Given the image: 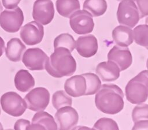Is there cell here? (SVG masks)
Masks as SVG:
<instances>
[{"label": "cell", "instance_id": "6da1fadb", "mask_svg": "<svg viewBox=\"0 0 148 130\" xmlns=\"http://www.w3.org/2000/svg\"><path fill=\"white\" fill-rule=\"evenodd\" d=\"M95 94V104L99 111L105 114H116L123 110L124 93L118 86L104 84Z\"/></svg>", "mask_w": 148, "mask_h": 130}, {"label": "cell", "instance_id": "7a4b0ae2", "mask_svg": "<svg viewBox=\"0 0 148 130\" xmlns=\"http://www.w3.org/2000/svg\"><path fill=\"white\" fill-rule=\"evenodd\" d=\"M45 69L51 76L61 78L72 75L76 69V62L66 48L60 47L54 49V52L48 58Z\"/></svg>", "mask_w": 148, "mask_h": 130}, {"label": "cell", "instance_id": "3957f363", "mask_svg": "<svg viewBox=\"0 0 148 130\" xmlns=\"http://www.w3.org/2000/svg\"><path fill=\"white\" fill-rule=\"evenodd\" d=\"M148 71L145 70L131 79L125 87V96L132 104H140L148 97Z\"/></svg>", "mask_w": 148, "mask_h": 130}, {"label": "cell", "instance_id": "277c9868", "mask_svg": "<svg viewBox=\"0 0 148 130\" xmlns=\"http://www.w3.org/2000/svg\"><path fill=\"white\" fill-rule=\"evenodd\" d=\"M117 18L120 25L134 28L140 20L139 12L132 0H122L119 4Z\"/></svg>", "mask_w": 148, "mask_h": 130}, {"label": "cell", "instance_id": "5b68a950", "mask_svg": "<svg viewBox=\"0 0 148 130\" xmlns=\"http://www.w3.org/2000/svg\"><path fill=\"white\" fill-rule=\"evenodd\" d=\"M0 103L2 110L13 117L23 115L27 109L25 100L17 93L13 91L3 94L1 97Z\"/></svg>", "mask_w": 148, "mask_h": 130}, {"label": "cell", "instance_id": "8992f818", "mask_svg": "<svg viewBox=\"0 0 148 130\" xmlns=\"http://www.w3.org/2000/svg\"><path fill=\"white\" fill-rule=\"evenodd\" d=\"M69 24L77 34L84 35L91 32L94 27L92 16L85 10H78L69 17Z\"/></svg>", "mask_w": 148, "mask_h": 130}, {"label": "cell", "instance_id": "52a82bcc", "mask_svg": "<svg viewBox=\"0 0 148 130\" xmlns=\"http://www.w3.org/2000/svg\"><path fill=\"white\" fill-rule=\"evenodd\" d=\"M23 22V12L19 7L13 9L5 10L0 14V26L8 32H17Z\"/></svg>", "mask_w": 148, "mask_h": 130}, {"label": "cell", "instance_id": "ba28073f", "mask_svg": "<svg viewBox=\"0 0 148 130\" xmlns=\"http://www.w3.org/2000/svg\"><path fill=\"white\" fill-rule=\"evenodd\" d=\"M27 108L34 111L44 110L50 102V93L44 87H36L30 91L24 98Z\"/></svg>", "mask_w": 148, "mask_h": 130}, {"label": "cell", "instance_id": "9c48e42d", "mask_svg": "<svg viewBox=\"0 0 148 130\" xmlns=\"http://www.w3.org/2000/svg\"><path fill=\"white\" fill-rule=\"evenodd\" d=\"M54 16V8L51 0H36L33 5V18L42 25L51 23Z\"/></svg>", "mask_w": 148, "mask_h": 130}, {"label": "cell", "instance_id": "30bf717a", "mask_svg": "<svg viewBox=\"0 0 148 130\" xmlns=\"http://www.w3.org/2000/svg\"><path fill=\"white\" fill-rule=\"evenodd\" d=\"M48 58L47 55L42 49L30 48L24 51L22 62L25 67L31 70H42L45 69Z\"/></svg>", "mask_w": 148, "mask_h": 130}, {"label": "cell", "instance_id": "8fae6325", "mask_svg": "<svg viewBox=\"0 0 148 130\" xmlns=\"http://www.w3.org/2000/svg\"><path fill=\"white\" fill-rule=\"evenodd\" d=\"M54 117L58 129H72L79 121V114L71 106H64L58 109Z\"/></svg>", "mask_w": 148, "mask_h": 130}, {"label": "cell", "instance_id": "7c38bea8", "mask_svg": "<svg viewBox=\"0 0 148 130\" xmlns=\"http://www.w3.org/2000/svg\"><path fill=\"white\" fill-rule=\"evenodd\" d=\"M20 35L22 40L26 44L35 45L42 42L44 36V28L38 22L31 21L21 28Z\"/></svg>", "mask_w": 148, "mask_h": 130}, {"label": "cell", "instance_id": "4fadbf2b", "mask_svg": "<svg viewBox=\"0 0 148 130\" xmlns=\"http://www.w3.org/2000/svg\"><path fill=\"white\" fill-rule=\"evenodd\" d=\"M108 60L114 62L120 71L128 68L132 64V57L127 47L114 46L108 54Z\"/></svg>", "mask_w": 148, "mask_h": 130}, {"label": "cell", "instance_id": "5bb4252c", "mask_svg": "<svg viewBox=\"0 0 148 130\" xmlns=\"http://www.w3.org/2000/svg\"><path fill=\"white\" fill-rule=\"evenodd\" d=\"M76 49L80 55L85 58L94 56L98 51V44L96 37L87 35L79 37L76 41Z\"/></svg>", "mask_w": 148, "mask_h": 130}, {"label": "cell", "instance_id": "9a60e30c", "mask_svg": "<svg viewBox=\"0 0 148 130\" xmlns=\"http://www.w3.org/2000/svg\"><path fill=\"white\" fill-rule=\"evenodd\" d=\"M65 92L72 97L84 95L86 90V81L82 75H75L68 79L64 83Z\"/></svg>", "mask_w": 148, "mask_h": 130}, {"label": "cell", "instance_id": "2e32d148", "mask_svg": "<svg viewBox=\"0 0 148 130\" xmlns=\"http://www.w3.org/2000/svg\"><path fill=\"white\" fill-rule=\"evenodd\" d=\"M120 69L113 61H108L98 64L95 69L98 76L103 81H113L120 77Z\"/></svg>", "mask_w": 148, "mask_h": 130}, {"label": "cell", "instance_id": "e0dca14e", "mask_svg": "<svg viewBox=\"0 0 148 130\" xmlns=\"http://www.w3.org/2000/svg\"><path fill=\"white\" fill-rule=\"evenodd\" d=\"M112 38L115 43L119 46L128 47L134 42V34L131 28L120 25L112 31Z\"/></svg>", "mask_w": 148, "mask_h": 130}, {"label": "cell", "instance_id": "ac0fdd59", "mask_svg": "<svg viewBox=\"0 0 148 130\" xmlns=\"http://www.w3.org/2000/svg\"><path fill=\"white\" fill-rule=\"evenodd\" d=\"M26 46L18 38L11 39L7 43L5 54L7 58L11 61L18 62L25 51Z\"/></svg>", "mask_w": 148, "mask_h": 130}, {"label": "cell", "instance_id": "d6986e66", "mask_svg": "<svg viewBox=\"0 0 148 130\" xmlns=\"http://www.w3.org/2000/svg\"><path fill=\"white\" fill-rule=\"evenodd\" d=\"M14 85L19 91L26 92L34 87L35 80L28 70L20 69L15 75Z\"/></svg>", "mask_w": 148, "mask_h": 130}, {"label": "cell", "instance_id": "ffe728a7", "mask_svg": "<svg viewBox=\"0 0 148 130\" xmlns=\"http://www.w3.org/2000/svg\"><path fill=\"white\" fill-rule=\"evenodd\" d=\"M56 5L58 13L67 18H69L72 13L80 9L79 0H57Z\"/></svg>", "mask_w": 148, "mask_h": 130}, {"label": "cell", "instance_id": "44dd1931", "mask_svg": "<svg viewBox=\"0 0 148 130\" xmlns=\"http://www.w3.org/2000/svg\"><path fill=\"white\" fill-rule=\"evenodd\" d=\"M108 8L105 0H85L83 9L87 11L92 17H99L103 15Z\"/></svg>", "mask_w": 148, "mask_h": 130}, {"label": "cell", "instance_id": "7402d4cb", "mask_svg": "<svg viewBox=\"0 0 148 130\" xmlns=\"http://www.w3.org/2000/svg\"><path fill=\"white\" fill-rule=\"evenodd\" d=\"M32 124L42 126L45 129H57V125L53 117L43 110L37 112L32 118Z\"/></svg>", "mask_w": 148, "mask_h": 130}, {"label": "cell", "instance_id": "603a6c76", "mask_svg": "<svg viewBox=\"0 0 148 130\" xmlns=\"http://www.w3.org/2000/svg\"><path fill=\"white\" fill-rule=\"evenodd\" d=\"M86 81V90L84 95L95 94L100 89L102 84L101 81L97 75L93 73H86L82 74Z\"/></svg>", "mask_w": 148, "mask_h": 130}, {"label": "cell", "instance_id": "cb8c5ba5", "mask_svg": "<svg viewBox=\"0 0 148 130\" xmlns=\"http://www.w3.org/2000/svg\"><path fill=\"white\" fill-rule=\"evenodd\" d=\"M62 47L72 52L76 47V41L73 37L68 33H64L57 36L54 40V48Z\"/></svg>", "mask_w": 148, "mask_h": 130}, {"label": "cell", "instance_id": "d4e9b609", "mask_svg": "<svg viewBox=\"0 0 148 130\" xmlns=\"http://www.w3.org/2000/svg\"><path fill=\"white\" fill-rule=\"evenodd\" d=\"M133 31L135 42L146 49L148 48V25L141 24L136 27Z\"/></svg>", "mask_w": 148, "mask_h": 130}, {"label": "cell", "instance_id": "484cf974", "mask_svg": "<svg viewBox=\"0 0 148 130\" xmlns=\"http://www.w3.org/2000/svg\"><path fill=\"white\" fill-rule=\"evenodd\" d=\"M72 98L64 91L59 90L55 92L52 96V104L54 109L58 110L66 106H71Z\"/></svg>", "mask_w": 148, "mask_h": 130}, {"label": "cell", "instance_id": "4316f807", "mask_svg": "<svg viewBox=\"0 0 148 130\" xmlns=\"http://www.w3.org/2000/svg\"><path fill=\"white\" fill-rule=\"evenodd\" d=\"M138 105L134 108L132 112V118L134 122L148 120V105L143 103Z\"/></svg>", "mask_w": 148, "mask_h": 130}, {"label": "cell", "instance_id": "83f0119b", "mask_svg": "<svg viewBox=\"0 0 148 130\" xmlns=\"http://www.w3.org/2000/svg\"><path fill=\"white\" fill-rule=\"evenodd\" d=\"M94 129H119L117 122L112 118L103 117L97 120L92 128Z\"/></svg>", "mask_w": 148, "mask_h": 130}, {"label": "cell", "instance_id": "f1b7e54d", "mask_svg": "<svg viewBox=\"0 0 148 130\" xmlns=\"http://www.w3.org/2000/svg\"><path fill=\"white\" fill-rule=\"evenodd\" d=\"M139 12L140 18L148 15V0H132Z\"/></svg>", "mask_w": 148, "mask_h": 130}, {"label": "cell", "instance_id": "f546056e", "mask_svg": "<svg viewBox=\"0 0 148 130\" xmlns=\"http://www.w3.org/2000/svg\"><path fill=\"white\" fill-rule=\"evenodd\" d=\"M30 125V122L25 119L18 120L14 124V129H27L28 127Z\"/></svg>", "mask_w": 148, "mask_h": 130}, {"label": "cell", "instance_id": "4dcf8cb0", "mask_svg": "<svg viewBox=\"0 0 148 130\" xmlns=\"http://www.w3.org/2000/svg\"><path fill=\"white\" fill-rule=\"evenodd\" d=\"M21 0H2V5L8 9H13L17 7Z\"/></svg>", "mask_w": 148, "mask_h": 130}, {"label": "cell", "instance_id": "1f68e13d", "mask_svg": "<svg viewBox=\"0 0 148 130\" xmlns=\"http://www.w3.org/2000/svg\"><path fill=\"white\" fill-rule=\"evenodd\" d=\"M135 124L132 127V129H148V120H144L134 122Z\"/></svg>", "mask_w": 148, "mask_h": 130}, {"label": "cell", "instance_id": "d6a6232c", "mask_svg": "<svg viewBox=\"0 0 148 130\" xmlns=\"http://www.w3.org/2000/svg\"><path fill=\"white\" fill-rule=\"evenodd\" d=\"M5 42L3 40V39L0 36V57L2 56L3 52L5 51Z\"/></svg>", "mask_w": 148, "mask_h": 130}, {"label": "cell", "instance_id": "836d02e7", "mask_svg": "<svg viewBox=\"0 0 148 130\" xmlns=\"http://www.w3.org/2000/svg\"><path fill=\"white\" fill-rule=\"evenodd\" d=\"M2 9H3V8H2V6L1 3V1H0V14H1V12L2 11Z\"/></svg>", "mask_w": 148, "mask_h": 130}, {"label": "cell", "instance_id": "e575fe53", "mask_svg": "<svg viewBox=\"0 0 148 130\" xmlns=\"http://www.w3.org/2000/svg\"><path fill=\"white\" fill-rule=\"evenodd\" d=\"M0 129H3V127H2V125L1 122H0Z\"/></svg>", "mask_w": 148, "mask_h": 130}, {"label": "cell", "instance_id": "d590c367", "mask_svg": "<svg viewBox=\"0 0 148 130\" xmlns=\"http://www.w3.org/2000/svg\"><path fill=\"white\" fill-rule=\"evenodd\" d=\"M1 108H0V114H1Z\"/></svg>", "mask_w": 148, "mask_h": 130}, {"label": "cell", "instance_id": "8d00e7d4", "mask_svg": "<svg viewBox=\"0 0 148 130\" xmlns=\"http://www.w3.org/2000/svg\"><path fill=\"white\" fill-rule=\"evenodd\" d=\"M117 1H122V0H117Z\"/></svg>", "mask_w": 148, "mask_h": 130}]
</instances>
